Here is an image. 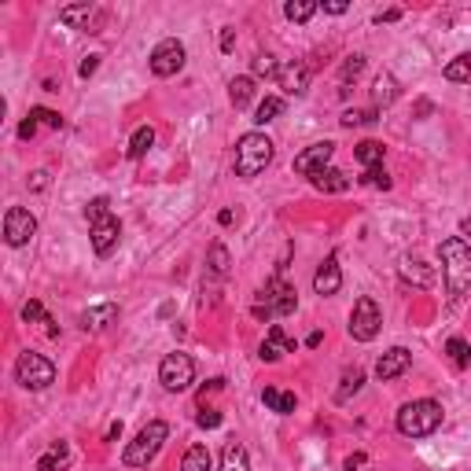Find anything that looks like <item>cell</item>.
Segmentation results:
<instances>
[{
  "mask_svg": "<svg viewBox=\"0 0 471 471\" xmlns=\"http://www.w3.org/2000/svg\"><path fill=\"white\" fill-rule=\"evenodd\" d=\"M361 181H365L369 188H383V191H387L394 181L387 177V169H383V166H372V169H365V177H361Z\"/></svg>",
  "mask_w": 471,
  "mask_h": 471,
  "instance_id": "d590c367",
  "label": "cell"
},
{
  "mask_svg": "<svg viewBox=\"0 0 471 471\" xmlns=\"http://www.w3.org/2000/svg\"><path fill=\"white\" fill-rule=\"evenodd\" d=\"M107 206H111V203H107L103 196H96V199H92L89 206H85V218H89V225H92V221H100V218H107V213H111Z\"/></svg>",
  "mask_w": 471,
  "mask_h": 471,
  "instance_id": "60d3db41",
  "label": "cell"
},
{
  "mask_svg": "<svg viewBox=\"0 0 471 471\" xmlns=\"http://www.w3.org/2000/svg\"><path fill=\"white\" fill-rule=\"evenodd\" d=\"M45 184H48V174H45V169L30 174V188H33V191H45Z\"/></svg>",
  "mask_w": 471,
  "mask_h": 471,
  "instance_id": "bcb514c9",
  "label": "cell"
},
{
  "mask_svg": "<svg viewBox=\"0 0 471 471\" xmlns=\"http://www.w3.org/2000/svg\"><path fill=\"white\" fill-rule=\"evenodd\" d=\"M118 236H122V225H118L115 213H107V218L89 225V240H92V250L100 254V258H107V254L118 247Z\"/></svg>",
  "mask_w": 471,
  "mask_h": 471,
  "instance_id": "4fadbf2b",
  "label": "cell"
},
{
  "mask_svg": "<svg viewBox=\"0 0 471 471\" xmlns=\"http://www.w3.org/2000/svg\"><path fill=\"white\" fill-rule=\"evenodd\" d=\"M100 59H103V55H85V59H81V67H78V74H81V78H92L96 67H100Z\"/></svg>",
  "mask_w": 471,
  "mask_h": 471,
  "instance_id": "7bdbcfd3",
  "label": "cell"
},
{
  "mask_svg": "<svg viewBox=\"0 0 471 471\" xmlns=\"http://www.w3.org/2000/svg\"><path fill=\"white\" fill-rule=\"evenodd\" d=\"M254 74H258V78H276L280 67H276L272 55H258V59H254Z\"/></svg>",
  "mask_w": 471,
  "mask_h": 471,
  "instance_id": "ab89813d",
  "label": "cell"
},
{
  "mask_svg": "<svg viewBox=\"0 0 471 471\" xmlns=\"http://www.w3.org/2000/svg\"><path fill=\"white\" fill-rule=\"evenodd\" d=\"M59 23L63 26H70V30H89V33H100V26H103V11L96 8V4H67L59 11Z\"/></svg>",
  "mask_w": 471,
  "mask_h": 471,
  "instance_id": "8fae6325",
  "label": "cell"
},
{
  "mask_svg": "<svg viewBox=\"0 0 471 471\" xmlns=\"http://www.w3.org/2000/svg\"><path fill=\"white\" fill-rule=\"evenodd\" d=\"M23 320H26V324H33V320H41V324H48V320H52V317L45 313V306H41V302H37V298H30V302L23 306Z\"/></svg>",
  "mask_w": 471,
  "mask_h": 471,
  "instance_id": "74e56055",
  "label": "cell"
},
{
  "mask_svg": "<svg viewBox=\"0 0 471 471\" xmlns=\"http://www.w3.org/2000/svg\"><path fill=\"white\" fill-rule=\"evenodd\" d=\"M196 423L210 431V427H218V423H221V413H218V409H203V413L196 416Z\"/></svg>",
  "mask_w": 471,
  "mask_h": 471,
  "instance_id": "b9f144b4",
  "label": "cell"
},
{
  "mask_svg": "<svg viewBox=\"0 0 471 471\" xmlns=\"http://www.w3.org/2000/svg\"><path fill=\"white\" fill-rule=\"evenodd\" d=\"M442 427V405L431 401V398H420V401H409V405H401V413H398V431L405 438H427V435H435Z\"/></svg>",
  "mask_w": 471,
  "mask_h": 471,
  "instance_id": "7a4b0ae2",
  "label": "cell"
},
{
  "mask_svg": "<svg viewBox=\"0 0 471 471\" xmlns=\"http://www.w3.org/2000/svg\"><path fill=\"white\" fill-rule=\"evenodd\" d=\"M284 354H295V342L284 335V328H280V324H272V328H269V335H265V342L258 346V357L272 365V361H280Z\"/></svg>",
  "mask_w": 471,
  "mask_h": 471,
  "instance_id": "9a60e30c",
  "label": "cell"
},
{
  "mask_svg": "<svg viewBox=\"0 0 471 471\" xmlns=\"http://www.w3.org/2000/svg\"><path fill=\"white\" fill-rule=\"evenodd\" d=\"M383 328V313L376 306V298H357L354 313H350V339L357 342H372Z\"/></svg>",
  "mask_w": 471,
  "mask_h": 471,
  "instance_id": "ba28073f",
  "label": "cell"
},
{
  "mask_svg": "<svg viewBox=\"0 0 471 471\" xmlns=\"http://www.w3.org/2000/svg\"><path fill=\"white\" fill-rule=\"evenodd\" d=\"M346 8H350L346 0H324V11H328V15H342Z\"/></svg>",
  "mask_w": 471,
  "mask_h": 471,
  "instance_id": "7dc6e473",
  "label": "cell"
},
{
  "mask_svg": "<svg viewBox=\"0 0 471 471\" xmlns=\"http://www.w3.org/2000/svg\"><path fill=\"white\" fill-rule=\"evenodd\" d=\"M210 467H213V457L206 445H191L181 460V471H210Z\"/></svg>",
  "mask_w": 471,
  "mask_h": 471,
  "instance_id": "4316f807",
  "label": "cell"
},
{
  "mask_svg": "<svg viewBox=\"0 0 471 471\" xmlns=\"http://www.w3.org/2000/svg\"><path fill=\"white\" fill-rule=\"evenodd\" d=\"M118 320V306L115 302H100V306H89L81 313V328L85 332H103V328H111Z\"/></svg>",
  "mask_w": 471,
  "mask_h": 471,
  "instance_id": "ac0fdd59",
  "label": "cell"
},
{
  "mask_svg": "<svg viewBox=\"0 0 471 471\" xmlns=\"http://www.w3.org/2000/svg\"><path fill=\"white\" fill-rule=\"evenodd\" d=\"M309 184H313L317 191H346V188H350V177L342 174V169L324 166V169H317V174L309 177Z\"/></svg>",
  "mask_w": 471,
  "mask_h": 471,
  "instance_id": "ffe728a7",
  "label": "cell"
},
{
  "mask_svg": "<svg viewBox=\"0 0 471 471\" xmlns=\"http://www.w3.org/2000/svg\"><path fill=\"white\" fill-rule=\"evenodd\" d=\"M460 232H464V236H471V218H464V221H460Z\"/></svg>",
  "mask_w": 471,
  "mask_h": 471,
  "instance_id": "f5cc1de1",
  "label": "cell"
},
{
  "mask_svg": "<svg viewBox=\"0 0 471 471\" xmlns=\"http://www.w3.org/2000/svg\"><path fill=\"white\" fill-rule=\"evenodd\" d=\"M335 155V144L332 140H320V144H309L306 152H298L295 155V174H302V177H313L317 169H324Z\"/></svg>",
  "mask_w": 471,
  "mask_h": 471,
  "instance_id": "7c38bea8",
  "label": "cell"
},
{
  "mask_svg": "<svg viewBox=\"0 0 471 471\" xmlns=\"http://www.w3.org/2000/svg\"><path fill=\"white\" fill-rule=\"evenodd\" d=\"M232 221H236L232 210H221V213H218V225H232Z\"/></svg>",
  "mask_w": 471,
  "mask_h": 471,
  "instance_id": "816d5d0a",
  "label": "cell"
},
{
  "mask_svg": "<svg viewBox=\"0 0 471 471\" xmlns=\"http://www.w3.org/2000/svg\"><path fill=\"white\" fill-rule=\"evenodd\" d=\"M276 78H280V89L287 96H306V89H309V70L302 63H287V67H280Z\"/></svg>",
  "mask_w": 471,
  "mask_h": 471,
  "instance_id": "e0dca14e",
  "label": "cell"
},
{
  "mask_svg": "<svg viewBox=\"0 0 471 471\" xmlns=\"http://www.w3.org/2000/svg\"><path fill=\"white\" fill-rule=\"evenodd\" d=\"M398 272H401V280H409V284H416V287H431V284H435V269L423 265V262H416V258H401Z\"/></svg>",
  "mask_w": 471,
  "mask_h": 471,
  "instance_id": "d6986e66",
  "label": "cell"
},
{
  "mask_svg": "<svg viewBox=\"0 0 471 471\" xmlns=\"http://www.w3.org/2000/svg\"><path fill=\"white\" fill-rule=\"evenodd\" d=\"M376 122V107H369V111H346L339 118L342 129H354V125H372Z\"/></svg>",
  "mask_w": 471,
  "mask_h": 471,
  "instance_id": "e575fe53",
  "label": "cell"
},
{
  "mask_svg": "<svg viewBox=\"0 0 471 471\" xmlns=\"http://www.w3.org/2000/svg\"><path fill=\"white\" fill-rule=\"evenodd\" d=\"M228 100H232V107L236 111H243V107L254 100V78H232V85H228Z\"/></svg>",
  "mask_w": 471,
  "mask_h": 471,
  "instance_id": "603a6c76",
  "label": "cell"
},
{
  "mask_svg": "<svg viewBox=\"0 0 471 471\" xmlns=\"http://www.w3.org/2000/svg\"><path fill=\"white\" fill-rule=\"evenodd\" d=\"M298 298H295V287L280 284V276H272V280L258 291V302H254V317L258 320H269V317H287L295 313Z\"/></svg>",
  "mask_w": 471,
  "mask_h": 471,
  "instance_id": "5b68a950",
  "label": "cell"
},
{
  "mask_svg": "<svg viewBox=\"0 0 471 471\" xmlns=\"http://www.w3.org/2000/svg\"><path fill=\"white\" fill-rule=\"evenodd\" d=\"M166 438H169V427L162 423V420H152L147 427H140V435L125 445V453H122V460L129 464V467H147L155 457H159V449L166 445Z\"/></svg>",
  "mask_w": 471,
  "mask_h": 471,
  "instance_id": "277c9868",
  "label": "cell"
},
{
  "mask_svg": "<svg viewBox=\"0 0 471 471\" xmlns=\"http://www.w3.org/2000/svg\"><path fill=\"white\" fill-rule=\"evenodd\" d=\"M30 118H37V125H48V129H59V125H63V118L55 111H48V107H33Z\"/></svg>",
  "mask_w": 471,
  "mask_h": 471,
  "instance_id": "f35d334b",
  "label": "cell"
},
{
  "mask_svg": "<svg viewBox=\"0 0 471 471\" xmlns=\"http://www.w3.org/2000/svg\"><path fill=\"white\" fill-rule=\"evenodd\" d=\"M33 137H37V118H26L18 125V140H33Z\"/></svg>",
  "mask_w": 471,
  "mask_h": 471,
  "instance_id": "ee69618b",
  "label": "cell"
},
{
  "mask_svg": "<svg viewBox=\"0 0 471 471\" xmlns=\"http://www.w3.org/2000/svg\"><path fill=\"white\" fill-rule=\"evenodd\" d=\"M365 63H369L365 55H346V63H342V85H350L361 70H365Z\"/></svg>",
  "mask_w": 471,
  "mask_h": 471,
  "instance_id": "8d00e7d4",
  "label": "cell"
},
{
  "mask_svg": "<svg viewBox=\"0 0 471 471\" xmlns=\"http://www.w3.org/2000/svg\"><path fill=\"white\" fill-rule=\"evenodd\" d=\"M221 387H225V379H210V383H206V387L199 391V401H206V394H213V391H221Z\"/></svg>",
  "mask_w": 471,
  "mask_h": 471,
  "instance_id": "c3c4849f",
  "label": "cell"
},
{
  "mask_svg": "<svg viewBox=\"0 0 471 471\" xmlns=\"http://www.w3.org/2000/svg\"><path fill=\"white\" fill-rule=\"evenodd\" d=\"M320 4H313V0H287L284 4V15L291 18V23H309V18L317 15Z\"/></svg>",
  "mask_w": 471,
  "mask_h": 471,
  "instance_id": "4dcf8cb0",
  "label": "cell"
},
{
  "mask_svg": "<svg viewBox=\"0 0 471 471\" xmlns=\"http://www.w3.org/2000/svg\"><path fill=\"white\" fill-rule=\"evenodd\" d=\"M67 464H70V445L67 442H55L48 453L37 460V471H67Z\"/></svg>",
  "mask_w": 471,
  "mask_h": 471,
  "instance_id": "44dd1931",
  "label": "cell"
},
{
  "mask_svg": "<svg viewBox=\"0 0 471 471\" xmlns=\"http://www.w3.org/2000/svg\"><path fill=\"white\" fill-rule=\"evenodd\" d=\"M372 100H376V107H391L398 100V81H394V74H379L372 81Z\"/></svg>",
  "mask_w": 471,
  "mask_h": 471,
  "instance_id": "7402d4cb",
  "label": "cell"
},
{
  "mask_svg": "<svg viewBox=\"0 0 471 471\" xmlns=\"http://www.w3.org/2000/svg\"><path fill=\"white\" fill-rule=\"evenodd\" d=\"M361 464H365V453H354V457H346V464H342V467H346V471H357Z\"/></svg>",
  "mask_w": 471,
  "mask_h": 471,
  "instance_id": "681fc988",
  "label": "cell"
},
{
  "mask_svg": "<svg viewBox=\"0 0 471 471\" xmlns=\"http://www.w3.org/2000/svg\"><path fill=\"white\" fill-rule=\"evenodd\" d=\"M438 258H442L449 298H460L471 287V247L460 240V236H449V240L438 243Z\"/></svg>",
  "mask_w": 471,
  "mask_h": 471,
  "instance_id": "6da1fadb",
  "label": "cell"
},
{
  "mask_svg": "<svg viewBox=\"0 0 471 471\" xmlns=\"http://www.w3.org/2000/svg\"><path fill=\"white\" fill-rule=\"evenodd\" d=\"M272 162V140L265 133H247L240 137V144H236V177H258L262 169Z\"/></svg>",
  "mask_w": 471,
  "mask_h": 471,
  "instance_id": "3957f363",
  "label": "cell"
},
{
  "mask_svg": "<svg viewBox=\"0 0 471 471\" xmlns=\"http://www.w3.org/2000/svg\"><path fill=\"white\" fill-rule=\"evenodd\" d=\"M442 74H445V81H457V85L471 81V52H460L457 59H449L442 67Z\"/></svg>",
  "mask_w": 471,
  "mask_h": 471,
  "instance_id": "484cf974",
  "label": "cell"
},
{
  "mask_svg": "<svg viewBox=\"0 0 471 471\" xmlns=\"http://www.w3.org/2000/svg\"><path fill=\"white\" fill-rule=\"evenodd\" d=\"M152 144H155V129H152V125H140V129L129 137V147H125V155H129V159H144Z\"/></svg>",
  "mask_w": 471,
  "mask_h": 471,
  "instance_id": "83f0119b",
  "label": "cell"
},
{
  "mask_svg": "<svg viewBox=\"0 0 471 471\" xmlns=\"http://www.w3.org/2000/svg\"><path fill=\"white\" fill-rule=\"evenodd\" d=\"M342 287V272H339V258L335 254H328L324 262H320L317 276H313V291L317 295H335Z\"/></svg>",
  "mask_w": 471,
  "mask_h": 471,
  "instance_id": "2e32d148",
  "label": "cell"
},
{
  "mask_svg": "<svg viewBox=\"0 0 471 471\" xmlns=\"http://www.w3.org/2000/svg\"><path fill=\"white\" fill-rule=\"evenodd\" d=\"M206 265H210L213 276H228V250H225L221 243H213L210 254H206Z\"/></svg>",
  "mask_w": 471,
  "mask_h": 471,
  "instance_id": "d6a6232c",
  "label": "cell"
},
{
  "mask_svg": "<svg viewBox=\"0 0 471 471\" xmlns=\"http://www.w3.org/2000/svg\"><path fill=\"white\" fill-rule=\"evenodd\" d=\"M15 379L23 383L26 391H45V387L55 383V365L45 354L26 350V354H18V361H15Z\"/></svg>",
  "mask_w": 471,
  "mask_h": 471,
  "instance_id": "8992f818",
  "label": "cell"
},
{
  "mask_svg": "<svg viewBox=\"0 0 471 471\" xmlns=\"http://www.w3.org/2000/svg\"><path fill=\"white\" fill-rule=\"evenodd\" d=\"M262 401L269 405L272 413H280V416H287V413H295V394H287V391H276V387H265L262 391Z\"/></svg>",
  "mask_w": 471,
  "mask_h": 471,
  "instance_id": "d4e9b609",
  "label": "cell"
},
{
  "mask_svg": "<svg viewBox=\"0 0 471 471\" xmlns=\"http://www.w3.org/2000/svg\"><path fill=\"white\" fill-rule=\"evenodd\" d=\"M361 387H365V372H361V369H350L346 376H342V387L335 391V401H339V405H346Z\"/></svg>",
  "mask_w": 471,
  "mask_h": 471,
  "instance_id": "f546056e",
  "label": "cell"
},
{
  "mask_svg": "<svg viewBox=\"0 0 471 471\" xmlns=\"http://www.w3.org/2000/svg\"><path fill=\"white\" fill-rule=\"evenodd\" d=\"M398 18H401V8H391V11L379 15V23H398Z\"/></svg>",
  "mask_w": 471,
  "mask_h": 471,
  "instance_id": "f907efd6",
  "label": "cell"
},
{
  "mask_svg": "<svg viewBox=\"0 0 471 471\" xmlns=\"http://www.w3.org/2000/svg\"><path fill=\"white\" fill-rule=\"evenodd\" d=\"M221 471H250V460H247V449L240 442H228L225 453H221Z\"/></svg>",
  "mask_w": 471,
  "mask_h": 471,
  "instance_id": "cb8c5ba5",
  "label": "cell"
},
{
  "mask_svg": "<svg viewBox=\"0 0 471 471\" xmlns=\"http://www.w3.org/2000/svg\"><path fill=\"white\" fill-rule=\"evenodd\" d=\"M232 48H236V30L225 26V30H221V52H232Z\"/></svg>",
  "mask_w": 471,
  "mask_h": 471,
  "instance_id": "f6af8a7d",
  "label": "cell"
},
{
  "mask_svg": "<svg viewBox=\"0 0 471 471\" xmlns=\"http://www.w3.org/2000/svg\"><path fill=\"white\" fill-rule=\"evenodd\" d=\"M181 67H184V45H181V41L177 37L159 41L155 52H152V74L155 78H174Z\"/></svg>",
  "mask_w": 471,
  "mask_h": 471,
  "instance_id": "9c48e42d",
  "label": "cell"
},
{
  "mask_svg": "<svg viewBox=\"0 0 471 471\" xmlns=\"http://www.w3.org/2000/svg\"><path fill=\"white\" fill-rule=\"evenodd\" d=\"M33 232H37V218L30 210L11 206L4 213V240H8V247H26L33 240Z\"/></svg>",
  "mask_w": 471,
  "mask_h": 471,
  "instance_id": "30bf717a",
  "label": "cell"
},
{
  "mask_svg": "<svg viewBox=\"0 0 471 471\" xmlns=\"http://www.w3.org/2000/svg\"><path fill=\"white\" fill-rule=\"evenodd\" d=\"M354 159L365 166V169L379 166V162H383V144H379V140H361V144L354 147Z\"/></svg>",
  "mask_w": 471,
  "mask_h": 471,
  "instance_id": "f1b7e54d",
  "label": "cell"
},
{
  "mask_svg": "<svg viewBox=\"0 0 471 471\" xmlns=\"http://www.w3.org/2000/svg\"><path fill=\"white\" fill-rule=\"evenodd\" d=\"M284 115V100L280 96H265L262 103H258V111H254V122L258 125H269L272 118H280Z\"/></svg>",
  "mask_w": 471,
  "mask_h": 471,
  "instance_id": "1f68e13d",
  "label": "cell"
},
{
  "mask_svg": "<svg viewBox=\"0 0 471 471\" xmlns=\"http://www.w3.org/2000/svg\"><path fill=\"white\" fill-rule=\"evenodd\" d=\"M409 365H413V354L405 346H391L387 354L376 361V376L379 379H398L401 372H409Z\"/></svg>",
  "mask_w": 471,
  "mask_h": 471,
  "instance_id": "5bb4252c",
  "label": "cell"
},
{
  "mask_svg": "<svg viewBox=\"0 0 471 471\" xmlns=\"http://www.w3.org/2000/svg\"><path fill=\"white\" fill-rule=\"evenodd\" d=\"M445 354L453 357V365H457V369H467V361H471V346H467L464 339H449V342H445Z\"/></svg>",
  "mask_w": 471,
  "mask_h": 471,
  "instance_id": "836d02e7",
  "label": "cell"
},
{
  "mask_svg": "<svg viewBox=\"0 0 471 471\" xmlns=\"http://www.w3.org/2000/svg\"><path fill=\"white\" fill-rule=\"evenodd\" d=\"M159 383L169 391V394H181L188 391L191 383H196V361H191L188 354H166L162 365H159Z\"/></svg>",
  "mask_w": 471,
  "mask_h": 471,
  "instance_id": "52a82bcc",
  "label": "cell"
}]
</instances>
